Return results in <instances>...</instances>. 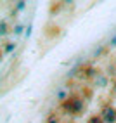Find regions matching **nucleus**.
<instances>
[{
	"label": "nucleus",
	"instance_id": "obj_10",
	"mask_svg": "<svg viewBox=\"0 0 116 123\" xmlns=\"http://www.w3.org/2000/svg\"><path fill=\"white\" fill-rule=\"evenodd\" d=\"M23 30H24V26H23L21 23H18V24H14V26H12V33L18 37V35H21V33H23Z\"/></svg>",
	"mask_w": 116,
	"mask_h": 123
},
{
	"label": "nucleus",
	"instance_id": "obj_11",
	"mask_svg": "<svg viewBox=\"0 0 116 123\" xmlns=\"http://www.w3.org/2000/svg\"><path fill=\"white\" fill-rule=\"evenodd\" d=\"M45 123H59V116H57L55 113H50V114L47 116V121H45Z\"/></svg>",
	"mask_w": 116,
	"mask_h": 123
},
{
	"label": "nucleus",
	"instance_id": "obj_14",
	"mask_svg": "<svg viewBox=\"0 0 116 123\" xmlns=\"http://www.w3.org/2000/svg\"><path fill=\"white\" fill-rule=\"evenodd\" d=\"M106 49H107V47H101V49H99V50H95V52H94V57H99V55H102Z\"/></svg>",
	"mask_w": 116,
	"mask_h": 123
},
{
	"label": "nucleus",
	"instance_id": "obj_13",
	"mask_svg": "<svg viewBox=\"0 0 116 123\" xmlns=\"http://www.w3.org/2000/svg\"><path fill=\"white\" fill-rule=\"evenodd\" d=\"M109 94H111V97H114V99H116V80L111 83V90H109Z\"/></svg>",
	"mask_w": 116,
	"mask_h": 123
},
{
	"label": "nucleus",
	"instance_id": "obj_6",
	"mask_svg": "<svg viewBox=\"0 0 116 123\" xmlns=\"http://www.w3.org/2000/svg\"><path fill=\"white\" fill-rule=\"evenodd\" d=\"M62 0H57V2H52V5H50V16H54V14H59L61 12V9H62Z\"/></svg>",
	"mask_w": 116,
	"mask_h": 123
},
{
	"label": "nucleus",
	"instance_id": "obj_3",
	"mask_svg": "<svg viewBox=\"0 0 116 123\" xmlns=\"http://www.w3.org/2000/svg\"><path fill=\"white\" fill-rule=\"evenodd\" d=\"M107 85H109V75H107V73H101V75L92 81L94 88H106Z\"/></svg>",
	"mask_w": 116,
	"mask_h": 123
},
{
	"label": "nucleus",
	"instance_id": "obj_15",
	"mask_svg": "<svg viewBox=\"0 0 116 123\" xmlns=\"http://www.w3.org/2000/svg\"><path fill=\"white\" fill-rule=\"evenodd\" d=\"M62 4H64V5H73L74 0H62Z\"/></svg>",
	"mask_w": 116,
	"mask_h": 123
},
{
	"label": "nucleus",
	"instance_id": "obj_16",
	"mask_svg": "<svg viewBox=\"0 0 116 123\" xmlns=\"http://www.w3.org/2000/svg\"><path fill=\"white\" fill-rule=\"evenodd\" d=\"M31 35V26H28V30H26V37H30Z\"/></svg>",
	"mask_w": 116,
	"mask_h": 123
},
{
	"label": "nucleus",
	"instance_id": "obj_2",
	"mask_svg": "<svg viewBox=\"0 0 116 123\" xmlns=\"http://www.w3.org/2000/svg\"><path fill=\"white\" fill-rule=\"evenodd\" d=\"M99 114L102 116L104 123H116V108L113 104H104Z\"/></svg>",
	"mask_w": 116,
	"mask_h": 123
},
{
	"label": "nucleus",
	"instance_id": "obj_4",
	"mask_svg": "<svg viewBox=\"0 0 116 123\" xmlns=\"http://www.w3.org/2000/svg\"><path fill=\"white\" fill-rule=\"evenodd\" d=\"M16 47H18V43H16V42H4V45H2V54H4V55H9L11 52L16 50Z\"/></svg>",
	"mask_w": 116,
	"mask_h": 123
},
{
	"label": "nucleus",
	"instance_id": "obj_8",
	"mask_svg": "<svg viewBox=\"0 0 116 123\" xmlns=\"http://www.w3.org/2000/svg\"><path fill=\"white\" fill-rule=\"evenodd\" d=\"M24 7H26V0H19V2L16 4V7H14V11H12V14H18V12L24 11Z\"/></svg>",
	"mask_w": 116,
	"mask_h": 123
},
{
	"label": "nucleus",
	"instance_id": "obj_12",
	"mask_svg": "<svg viewBox=\"0 0 116 123\" xmlns=\"http://www.w3.org/2000/svg\"><path fill=\"white\" fill-rule=\"evenodd\" d=\"M114 47H116V35H113L107 42V49H114Z\"/></svg>",
	"mask_w": 116,
	"mask_h": 123
},
{
	"label": "nucleus",
	"instance_id": "obj_7",
	"mask_svg": "<svg viewBox=\"0 0 116 123\" xmlns=\"http://www.w3.org/2000/svg\"><path fill=\"white\" fill-rule=\"evenodd\" d=\"M0 35H2V37H7V35H9V23H7L5 19L0 21Z\"/></svg>",
	"mask_w": 116,
	"mask_h": 123
},
{
	"label": "nucleus",
	"instance_id": "obj_9",
	"mask_svg": "<svg viewBox=\"0 0 116 123\" xmlns=\"http://www.w3.org/2000/svg\"><path fill=\"white\" fill-rule=\"evenodd\" d=\"M87 123H104V120L101 114H92V116H88Z\"/></svg>",
	"mask_w": 116,
	"mask_h": 123
},
{
	"label": "nucleus",
	"instance_id": "obj_1",
	"mask_svg": "<svg viewBox=\"0 0 116 123\" xmlns=\"http://www.w3.org/2000/svg\"><path fill=\"white\" fill-rule=\"evenodd\" d=\"M85 109H87V102L80 95H69L66 101L61 102V111L66 114H71V116H78Z\"/></svg>",
	"mask_w": 116,
	"mask_h": 123
},
{
	"label": "nucleus",
	"instance_id": "obj_5",
	"mask_svg": "<svg viewBox=\"0 0 116 123\" xmlns=\"http://www.w3.org/2000/svg\"><path fill=\"white\" fill-rule=\"evenodd\" d=\"M68 97H69V92H68V90H66V88H59V90H57V92H55V99L59 101V104H61L62 101H66V99H68Z\"/></svg>",
	"mask_w": 116,
	"mask_h": 123
}]
</instances>
